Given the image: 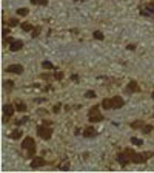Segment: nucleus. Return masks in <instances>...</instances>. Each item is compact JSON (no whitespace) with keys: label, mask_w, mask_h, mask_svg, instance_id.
I'll use <instances>...</instances> for the list:
<instances>
[{"label":"nucleus","mask_w":154,"mask_h":173,"mask_svg":"<svg viewBox=\"0 0 154 173\" xmlns=\"http://www.w3.org/2000/svg\"><path fill=\"white\" fill-rule=\"evenodd\" d=\"M134 153H136V151H134L133 148H126V150H123L122 153L117 154V161L120 162L122 167H125L126 164H128V162L133 159V154H134Z\"/></svg>","instance_id":"obj_1"},{"label":"nucleus","mask_w":154,"mask_h":173,"mask_svg":"<svg viewBox=\"0 0 154 173\" xmlns=\"http://www.w3.org/2000/svg\"><path fill=\"white\" fill-rule=\"evenodd\" d=\"M22 148L23 150H28V156H34V153H35V142L34 139L31 138V136H28V138H25L23 142H22Z\"/></svg>","instance_id":"obj_2"},{"label":"nucleus","mask_w":154,"mask_h":173,"mask_svg":"<svg viewBox=\"0 0 154 173\" xmlns=\"http://www.w3.org/2000/svg\"><path fill=\"white\" fill-rule=\"evenodd\" d=\"M88 119H89V122H102L103 121V116L99 113V107L97 105H94L91 110L88 111Z\"/></svg>","instance_id":"obj_3"},{"label":"nucleus","mask_w":154,"mask_h":173,"mask_svg":"<svg viewBox=\"0 0 154 173\" xmlns=\"http://www.w3.org/2000/svg\"><path fill=\"white\" fill-rule=\"evenodd\" d=\"M151 156H154V153H153V151H147V153H134L131 161H133L134 164H143V162H147V159L151 158Z\"/></svg>","instance_id":"obj_4"},{"label":"nucleus","mask_w":154,"mask_h":173,"mask_svg":"<svg viewBox=\"0 0 154 173\" xmlns=\"http://www.w3.org/2000/svg\"><path fill=\"white\" fill-rule=\"evenodd\" d=\"M37 134L40 136L42 139L48 141V139H51V136H52V128L48 127V125H40V127H37Z\"/></svg>","instance_id":"obj_5"},{"label":"nucleus","mask_w":154,"mask_h":173,"mask_svg":"<svg viewBox=\"0 0 154 173\" xmlns=\"http://www.w3.org/2000/svg\"><path fill=\"white\" fill-rule=\"evenodd\" d=\"M6 73H11V74H22L23 73V67L19 63H12V65L6 67Z\"/></svg>","instance_id":"obj_6"},{"label":"nucleus","mask_w":154,"mask_h":173,"mask_svg":"<svg viewBox=\"0 0 154 173\" xmlns=\"http://www.w3.org/2000/svg\"><path fill=\"white\" fill-rule=\"evenodd\" d=\"M125 91L126 93H139L140 91V87L137 85V82H136V80H131L130 84H128V87L125 88Z\"/></svg>","instance_id":"obj_7"},{"label":"nucleus","mask_w":154,"mask_h":173,"mask_svg":"<svg viewBox=\"0 0 154 173\" xmlns=\"http://www.w3.org/2000/svg\"><path fill=\"white\" fill-rule=\"evenodd\" d=\"M43 165H46V161L43 158H34L31 161V168H39V167H43Z\"/></svg>","instance_id":"obj_8"},{"label":"nucleus","mask_w":154,"mask_h":173,"mask_svg":"<svg viewBox=\"0 0 154 173\" xmlns=\"http://www.w3.org/2000/svg\"><path fill=\"white\" fill-rule=\"evenodd\" d=\"M22 48H23V42H22V40H14V42L9 45V50L14 51V53H15V51H20Z\"/></svg>","instance_id":"obj_9"},{"label":"nucleus","mask_w":154,"mask_h":173,"mask_svg":"<svg viewBox=\"0 0 154 173\" xmlns=\"http://www.w3.org/2000/svg\"><path fill=\"white\" fill-rule=\"evenodd\" d=\"M111 99H113V110H114V108H122V107L125 105L123 99H122V97H119V96L111 97Z\"/></svg>","instance_id":"obj_10"},{"label":"nucleus","mask_w":154,"mask_h":173,"mask_svg":"<svg viewBox=\"0 0 154 173\" xmlns=\"http://www.w3.org/2000/svg\"><path fill=\"white\" fill-rule=\"evenodd\" d=\"M83 136H85V138H93V136H96V130H94V127H93V125H88L86 128L83 130Z\"/></svg>","instance_id":"obj_11"},{"label":"nucleus","mask_w":154,"mask_h":173,"mask_svg":"<svg viewBox=\"0 0 154 173\" xmlns=\"http://www.w3.org/2000/svg\"><path fill=\"white\" fill-rule=\"evenodd\" d=\"M3 113H5V116H12L14 114V107L11 105V104H6L5 107H3Z\"/></svg>","instance_id":"obj_12"},{"label":"nucleus","mask_w":154,"mask_h":173,"mask_svg":"<svg viewBox=\"0 0 154 173\" xmlns=\"http://www.w3.org/2000/svg\"><path fill=\"white\" fill-rule=\"evenodd\" d=\"M103 110H113V99H105L102 102Z\"/></svg>","instance_id":"obj_13"},{"label":"nucleus","mask_w":154,"mask_h":173,"mask_svg":"<svg viewBox=\"0 0 154 173\" xmlns=\"http://www.w3.org/2000/svg\"><path fill=\"white\" fill-rule=\"evenodd\" d=\"M20 26H22V30H23V31H26V33L34 30V26H32L31 23H28V22H23V23H20Z\"/></svg>","instance_id":"obj_14"},{"label":"nucleus","mask_w":154,"mask_h":173,"mask_svg":"<svg viewBox=\"0 0 154 173\" xmlns=\"http://www.w3.org/2000/svg\"><path fill=\"white\" fill-rule=\"evenodd\" d=\"M22 134H23V133H22L20 130H14V131L9 134V138H11V139H19V138H22Z\"/></svg>","instance_id":"obj_15"},{"label":"nucleus","mask_w":154,"mask_h":173,"mask_svg":"<svg viewBox=\"0 0 154 173\" xmlns=\"http://www.w3.org/2000/svg\"><path fill=\"white\" fill-rule=\"evenodd\" d=\"M42 67H43V70H54V65L49 60H43L42 62Z\"/></svg>","instance_id":"obj_16"},{"label":"nucleus","mask_w":154,"mask_h":173,"mask_svg":"<svg viewBox=\"0 0 154 173\" xmlns=\"http://www.w3.org/2000/svg\"><path fill=\"white\" fill-rule=\"evenodd\" d=\"M12 85H14L12 80H5V82H3V87H5L6 91H11V90H12Z\"/></svg>","instance_id":"obj_17"},{"label":"nucleus","mask_w":154,"mask_h":173,"mask_svg":"<svg viewBox=\"0 0 154 173\" xmlns=\"http://www.w3.org/2000/svg\"><path fill=\"white\" fill-rule=\"evenodd\" d=\"M15 108H17L19 111H22V113H23V111H26V105H25L23 102H19V101L15 102Z\"/></svg>","instance_id":"obj_18"},{"label":"nucleus","mask_w":154,"mask_h":173,"mask_svg":"<svg viewBox=\"0 0 154 173\" xmlns=\"http://www.w3.org/2000/svg\"><path fill=\"white\" fill-rule=\"evenodd\" d=\"M17 16H22V17L28 16V8H19L17 10Z\"/></svg>","instance_id":"obj_19"},{"label":"nucleus","mask_w":154,"mask_h":173,"mask_svg":"<svg viewBox=\"0 0 154 173\" xmlns=\"http://www.w3.org/2000/svg\"><path fill=\"white\" fill-rule=\"evenodd\" d=\"M93 36H94V39H97V40H103V37H105L102 31H94Z\"/></svg>","instance_id":"obj_20"},{"label":"nucleus","mask_w":154,"mask_h":173,"mask_svg":"<svg viewBox=\"0 0 154 173\" xmlns=\"http://www.w3.org/2000/svg\"><path fill=\"white\" fill-rule=\"evenodd\" d=\"M59 168H60V170H63V171H68V170H69V162H68V159H66L65 162H63V164H60Z\"/></svg>","instance_id":"obj_21"},{"label":"nucleus","mask_w":154,"mask_h":173,"mask_svg":"<svg viewBox=\"0 0 154 173\" xmlns=\"http://www.w3.org/2000/svg\"><path fill=\"white\" fill-rule=\"evenodd\" d=\"M143 125H145V124H143V121H134V122L131 124L133 128H142Z\"/></svg>","instance_id":"obj_22"},{"label":"nucleus","mask_w":154,"mask_h":173,"mask_svg":"<svg viewBox=\"0 0 154 173\" xmlns=\"http://www.w3.org/2000/svg\"><path fill=\"white\" fill-rule=\"evenodd\" d=\"M31 3L32 5H43V6H46L48 5V0H31Z\"/></svg>","instance_id":"obj_23"},{"label":"nucleus","mask_w":154,"mask_h":173,"mask_svg":"<svg viewBox=\"0 0 154 173\" xmlns=\"http://www.w3.org/2000/svg\"><path fill=\"white\" fill-rule=\"evenodd\" d=\"M142 131L147 133V134L151 133V131H153V125H143V127H142Z\"/></svg>","instance_id":"obj_24"},{"label":"nucleus","mask_w":154,"mask_h":173,"mask_svg":"<svg viewBox=\"0 0 154 173\" xmlns=\"http://www.w3.org/2000/svg\"><path fill=\"white\" fill-rule=\"evenodd\" d=\"M85 97H86V99H94V97H96V93L93 91V90H89V91L85 93Z\"/></svg>","instance_id":"obj_25"},{"label":"nucleus","mask_w":154,"mask_h":173,"mask_svg":"<svg viewBox=\"0 0 154 173\" xmlns=\"http://www.w3.org/2000/svg\"><path fill=\"white\" fill-rule=\"evenodd\" d=\"M40 30H42L40 26H35V28L32 30V34H31V36H32V37H37V36L40 34Z\"/></svg>","instance_id":"obj_26"},{"label":"nucleus","mask_w":154,"mask_h":173,"mask_svg":"<svg viewBox=\"0 0 154 173\" xmlns=\"http://www.w3.org/2000/svg\"><path fill=\"white\" fill-rule=\"evenodd\" d=\"M131 142H133L134 145H142V144H143V141L139 139V138H131Z\"/></svg>","instance_id":"obj_27"},{"label":"nucleus","mask_w":154,"mask_h":173,"mask_svg":"<svg viewBox=\"0 0 154 173\" xmlns=\"http://www.w3.org/2000/svg\"><path fill=\"white\" fill-rule=\"evenodd\" d=\"M60 107H62L60 104H57V105H54V107H52V113H59V111H60Z\"/></svg>","instance_id":"obj_28"},{"label":"nucleus","mask_w":154,"mask_h":173,"mask_svg":"<svg viewBox=\"0 0 154 173\" xmlns=\"http://www.w3.org/2000/svg\"><path fill=\"white\" fill-rule=\"evenodd\" d=\"M26 121H28V117H23V119H20V121H15V124L17 125H23V124H26Z\"/></svg>","instance_id":"obj_29"},{"label":"nucleus","mask_w":154,"mask_h":173,"mask_svg":"<svg viewBox=\"0 0 154 173\" xmlns=\"http://www.w3.org/2000/svg\"><path fill=\"white\" fill-rule=\"evenodd\" d=\"M12 42H14V39H12V37H9V36H6V37H5V43H9V45H11Z\"/></svg>","instance_id":"obj_30"},{"label":"nucleus","mask_w":154,"mask_h":173,"mask_svg":"<svg viewBox=\"0 0 154 173\" xmlns=\"http://www.w3.org/2000/svg\"><path fill=\"white\" fill-rule=\"evenodd\" d=\"M15 25H19V20L11 19V20H9V26H15Z\"/></svg>","instance_id":"obj_31"},{"label":"nucleus","mask_w":154,"mask_h":173,"mask_svg":"<svg viewBox=\"0 0 154 173\" xmlns=\"http://www.w3.org/2000/svg\"><path fill=\"white\" fill-rule=\"evenodd\" d=\"M147 8H148V10H150L151 13H154V0H153V2H151V3H150V5H148Z\"/></svg>","instance_id":"obj_32"},{"label":"nucleus","mask_w":154,"mask_h":173,"mask_svg":"<svg viewBox=\"0 0 154 173\" xmlns=\"http://www.w3.org/2000/svg\"><path fill=\"white\" fill-rule=\"evenodd\" d=\"M54 77H56L57 80H62V79H63V73H57V74L54 76Z\"/></svg>","instance_id":"obj_33"},{"label":"nucleus","mask_w":154,"mask_h":173,"mask_svg":"<svg viewBox=\"0 0 154 173\" xmlns=\"http://www.w3.org/2000/svg\"><path fill=\"white\" fill-rule=\"evenodd\" d=\"M8 34H9V30H8V28H5V30H3V37H6Z\"/></svg>","instance_id":"obj_34"},{"label":"nucleus","mask_w":154,"mask_h":173,"mask_svg":"<svg viewBox=\"0 0 154 173\" xmlns=\"http://www.w3.org/2000/svg\"><path fill=\"white\" fill-rule=\"evenodd\" d=\"M71 79L74 80V82H77V80H79V76H77V74H72V76H71Z\"/></svg>","instance_id":"obj_35"},{"label":"nucleus","mask_w":154,"mask_h":173,"mask_svg":"<svg viewBox=\"0 0 154 173\" xmlns=\"http://www.w3.org/2000/svg\"><path fill=\"white\" fill-rule=\"evenodd\" d=\"M126 48H128V50H131V51H134V50H136V45H128Z\"/></svg>","instance_id":"obj_36"},{"label":"nucleus","mask_w":154,"mask_h":173,"mask_svg":"<svg viewBox=\"0 0 154 173\" xmlns=\"http://www.w3.org/2000/svg\"><path fill=\"white\" fill-rule=\"evenodd\" d=\"M51 124H52L51 121H43V125H48V127H51Z\"/></svg>","instance_id":"obj_37"},{"label":"nucleus","mask_w":154,"mask_h":173,"mask_svg":"<svg viewBox=\"0 0 154 173\" xmlns=\"http://www.w3.org/2000/svg\"><path fill=\"white\" fill-rule=\"evenodd\" d=\"M151 97H153V99H154V90H153V93H151Z\"/></svg>","instance_id":"obj_38"},{"label":"nucleus","mask_w":154,"mask_h":173,"mask_svg":"<svg viewBox=\"0 0 154 173\" xmlns=\"http://www.w3.org/2000/svg\"><path fill=\"white\" fill-rule=\"evenodd\" d=\"M74 2H77V0H74Z\"/></svg>","instance_id":"obj_39"},{"label":"nucleus","mask_w":154,"mask_h":173,"mask_svg":"<svg viewBox=\"0 0 154 173\" xmlns=\"http://www.w3.org/2000/svg\"><path fill=\"white\" fill-rule=\"evenodd\" d=\"M153 117H154V114H153Z\"/></svg>","instance_id":"obj_40"}]
</instances>
